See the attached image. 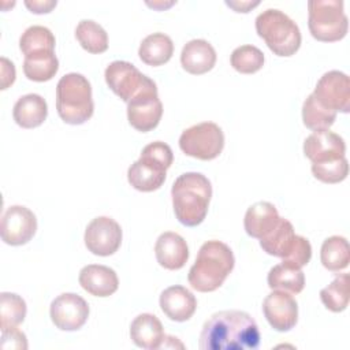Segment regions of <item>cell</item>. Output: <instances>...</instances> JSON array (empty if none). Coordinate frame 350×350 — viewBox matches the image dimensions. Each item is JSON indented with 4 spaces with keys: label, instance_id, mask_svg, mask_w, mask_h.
Segmentation results:
<instances>
[{
    "label": "cell",
    "instance_id": "28",
    "mask_svg": "<svg viewBox=\"0 0 350 350\" xmlns=\"http://www.w3.org/2000/svg\"><path fill=\"white\" fill-rule=\"evenodd\" d=\"M320 260L324 268L332 272H339L349 265L350 249L345 237L332 235L327 238L320 250Z\"/></svg>",
    "mask_w": 350,
    "mask_h": 350
},
{
    "label": "cell",
    "instance_id": "20",
    "mask_svg": "<svg viewBox=\"0 0 350 350\" xmlns=\"http://www.w3.org/2000/svg\"><path fill=\"white\" fill-rule=\"evenodd\" d=\"M280 219L282 217L273 204L268 201H258L250 205L245 213V231L252 238L262 239L278 226Z\"/></svg>",
    "mask_w": 350,
    "mask_h": 350
},
{
    "label": "cell",
    "instance_id": "18",
    "mask_svg": "<svg viewBox=\"0 0 350 350\" xmlns=\"http://www.w3.org/2000/svg\"><path fill=\"white\" fill-rule=\"evenodd\" d=\"M81 287L94 297H109L119 287L116 272L101 264H89L79 271Z\"/></svg>",
    "mask_w": 350,
    "mask_h": 350
},
{
    "label": "cell",
    "instance_id": "29",
    "mask_svg": "<svg viewBox=\"0 0 350 350\" xmlns=\"http://www.w3.org/2000/svg\"><path fill=\"white\" fill-rule=\"evenodd\" d=\"M75 37L89 53H103L108 49V36L101 25L92 19H82L75 27Z\"/></svg>",
    "mask_w": 350,
    "mask_h": 350
},
{
    "label": "cell",
    "instance_id": "6",
    "mask_svg": "<svg viewBox=\"0 0 350 350\" xmlns=\"http://www.w3.org/2000/svg\"><path fill=\"white\" fill-rule=\"evenodd\" d=\"M308 14L309 31L317 41L334 42L347 34L349 19L342 0H310Z\"/></svg>",
    "mask_w": 350,
    "mask_h": 350
},
{
    "label": "cell",
    "instance_id": "13",
    "mask_svg": "<svg viewBox=\"0 0 350 350\" xmlns=\"http://www.w3.org/2000/svg\"><path fill=\"white\" fill-rule=\"evenodd\" d=\"M262 312L269 325L279 332L290 331L298 321V304L287 291L269 293L262 301Z\"/></svg>",
    "mask_w": 350,
    "mask_h": 350
},
{
    "label": "cell",
    "instance_id": "31",
    "mask_svg": "<svg viewBox=\"0 0 350 350\" xmlns=\"http://www.w3.org/2000/svg\"><path fill=\"white\" fill-rule=\"evenodd\" d=\"M336 119V112L323 107L313 94H309L302 105L304 124L313 130H328Z\"/></svg>",
    "mask_w": 350,
    "mask_h": 350
},
{
    "label": "cell",
    "instance_id": "38",
    "mask_svg": "<svg viewBox=\"0 0 350 350\" xmlns=\"http://www.w3.org/2000/svg\"><path fill=\"white\" fill-rule=\"evenodd\" d=\"M1 349H16V350H26L27 349V339L26 335L18 328H7L1 329Z\"/></svg>",
    "mask_w": 350,
    "mask_h": 350
},
{
    "label": "cell",
    "instance_id": "35",
    "mask_svg": "<svg viewBox=\"0 0 350 350\" xmlns=\"http://www.w3.org/2000/svg\"><path fill=\"white\" fill-rule=\"evenodd\" d=\"M312 172L316 179L324 183H339L346 179L349 174V163L346 156L325 161V163H312Z\"/></svg>",
    "mask_w": 350,
    "mask_h": 350
},
{
    "label": "cell",
    "instance_id": "26",
    "mask_svg": "<svg viewBox=\"0 0 350 350\" xmlns=\"http://www.w3.org/2000/svg\"><path fill=\"white\" fill-rule=\"evenodd\" d=\"M269 288L282 290L290 294H299L305 287V275L301 268L280 262L273 265L267 276Z\"/></svg>",
    "mask_w": 350,
    "mask_h": 350
},
{
    "label": "cell",
    "instance_id": "33",
    "mask_svg": "<svg viewBox=\"0 0 350 350\" xmlns=\"http://www.w3.org/2000/svg\"><path fill=\"white\" fill-rule=\"evenodd\" d=\"M26 302L15 293L0 294V327L1 329L18 327L26 317Z\"/></svg>",
    "mask_w": 350,
    "mask_h": 350
},
{
    "label": "cell",
    "instance_id": "9",
    "mask_svg": "<svg viewBox=\"0 0 350 350\" xmlns=\"http://www.w3.org/2000/svg\"><path fill=\"white\" fill-rule=\"evenodd\" d=\"M85 246L96 256L107 257L118 252L122 243L120 224L108 216L94 217L85 230Z\"/></svg>",
    "mask_w": 350,
    "mask_h": 350
},
{
    "label": "cell",
    "instance_id": "2",
    "mask_svg": "<svg viewBox=\"0 0 350 350\" xmlns=\"http://www.w3.org/2000/svg\"><path fill=\"white\" fill-rule=\"evenodd\" d=\"M171 197L178 221L186 227H196L208 213L212 186L201 172H185L175 179Z\"/></svg>",
    "mask_w": 350,
    "mask_h": 350
},
{
    "label": "cell",
    "instance_id": "39",
    "mask_svg": "<svg viewBox=\"0 0 350 350\" xmlns=\"http://www.w3.org/2000/svg\"><path fill=\"white\" fill-rule=\"evenodd\" d=\"M1 89H7L15 81V66L7 57H1Z\"/></svg>",
    "mask_w": 350,
    "mask_h": 350
},
{
    "label": "cell",
    "instance_id": "7",
    "mask_svg": "<svg viewBox=\"0 0 350 350\" xmlns=\"http://www.w3.org/2000/svg\"><path fill=\"white\" fill-rule=\"evenodd\" d=\"M108 88L124 103L137 96L157 90L154 81L142 74L134 64L124 60H115L108 64L104 72Z\"/></svg>",
    "mask_w": 350,
    "mask_h": 350
},
{
    "label": "cell",
    "instance_id": "37",
    "mask_svg": "<svg viewBox=\"0 0 350 350\" xmlns=\"http://www.w3.org/2000/svg\"><path fill=\"white\" fill-rule=\"evenodd\" d=\"M141 154L144 156H148L156 161H159L160 164H163L167 170L171 167L172 161H174V153L170 148V145H167L165 142H161V141H154V142H150L148 144Z\"/></svg>",
    "mask_w": 350,
    "mask_h": 350
},
{
    "label": "cell",
    "instance_id": "10",
    "mask_svg": "<svg viewBox=\"0 0 350 350\" xmlns=\"http://www.w3.org/2000/svg\"><path fill=\"white\" fill-rule=\"evenodd\" d=\"M314 98L325 108L349 113L350 111V79L338 70L325 72L316 83Z\"/></svg>",
    "mask_w": 350,
    "mask_h": 350
},
{
    "label": "cell",
    "instance_id": "17",
    "mask_svg": "<svg viewBox=\"0 0 350 350\" xmlns=\"http://www.w3.org/2000/svg\"><path fill=\"white\" fill-rule=\"evenodd\" d=\"M163 313L172 321H187L197 309V299L190 290L183 286L167 287L159 299Z\"/></svg>",
    "mask_w": 350,
    "mask_h": 350
},
{
    "label": "cell",
    "instance_id": "16",
    "mask_svg": "<svg viewBox=\"0 0 350 350\" xmlns=\"http://www.w3.org/2000/svg\"><path fill=\"white\" fill-rule=\"evenodd\" d=\"M167 168L159 161L141 154L127 171L129 183L138 191H154L160 189L167 176Z\"/></svg>",
    "mask_w": 350,
    "mask_h": 350
},
{
    "label": "cell",
    "instance_id": "3",
    "mask_svg": "<svg viewBox=\"0 0 350 350\" xmlns=\"http://www.w3.org/2000/svg\"><path fill=\"white\" fill-rule=\"evenodd\" d=\"M235 264L232 250L220 241L205 242L191 265L187 280L190 286L201 293L217 290L230 275Z\"/></svg>",
    "mask_w": 350,
    "mask_h": 350
},
{
    "label": "cell",
    "instance_id": "32",
    "mask_svg": "<svg viewBox=\"0 0 350 350\" xmlns=\"http://www.w3.org/2000/svg\"><path fill=\"white\" fill-rule=\"evenodd\" d=\"M349 275H338L328 286L321 288L320 299L327 309L339 313L343 312L349 305Z\"/></svg>",
    "mask_w": 350,
    "mask_h": 350
},
{
    "label": "cell",
    "instance_id": "24",
    "mask_svg": "<svg viewBox=\"0 0 350 350\" xmlns=\"http://www.w3.org/2000/svg\"><path fill=\"white\" fill-rule=\"evenodd\" d=\"M174 53V42L164 33H153L146 36L138 48L139 59L148 66H161L167 63Z\"/></svg>",
    "mask_w": 350,
    "mask_h": 350
},
{
    "label": "cell",
    "instance_id": "19",
    "mask_svg": "<svg viewBox=\"0 0 350 350\" xmlns=\"http://www.w3.org/2000/svg\"><path fill=\"white\" fill-rule=\"evenodd\" d=\"M157 262L170 271L180 269L189 258V247L186 241L176 232L165 231L160 234L154 245Z\"/></svg>",
    "mask_w": 350,
    "mask_h": 350
},
{
    "label": "cell",
    "instance_id": "36",
    "mask_svg": "<svg viewBox=\"0 0 350 350\" xmlns=\"http://www.w3.org/2000/svg\"><path fill=\"white\" fill-rule=\"evenodd\" d=\"M310 257H312L310 242L306 238L297 235L290 253L284 258H282L283 260L282 262L295 268H302L310 261Z\"/></svg>",
    "mask_w": 350,
    "mask_h": 350
},
{
    "label": "cell",
    "instance_id": "40",
    "mask_svg": "<svg viewBox=\"0 0 350 350\" xmlns=\"http://www.w3.org/2000/svg\"><path fill=\"white\" fill-rule=\"evenodd\" d=\"M56 0L55 1H29L26 0L25 1V5L34 14H46V12H51L53 7H56Z\"/></svg>",
    "mask_w": 350,
    "mask_h": 350
},
{
    "label": "cell",
    "instance_id": "34",
    "mask_svg": "<svg viewBox=\"0 0 350 350\" xmlns=\"http://www.w3.org/2000/svg\"><path fill=\"white\" fill-rule=\"evenodd\" d=\"M264 53L254 45H241L231 53L230 62L235 71L241 74H254L264 66Z\"/></svg>",
    "mask_w": 350,
    "mask_h": 350
},
{
    "label": "cell",
    "instance_id": "8",
    "mask_svg": "<svg viewBox=\"0 0 350 350\" xmlns=\"http://www.w3.org/2000/svg\"><path fill=\"white\" fill-rule=\"evenodd\" d=\"M180 150L198 160H213L224 148L223 130L213 122H202L186 129L179 137Z\"/></svg>",
    "mask_w": 350,
    "mask_h": 350
},
{
    "label": "cell",
    "instance_id": "15",
    "mask_svg": "<svg viewBox=\"0 0 350 350\" xmlns=\"http://www.w3.org/2000/svg\"><path fill=\"white\" fill-rule=\"evenodd\" d=\"M346 144L343 138L329 130L313 131L304 142V154L312 163H325L345 157Z\"/></svg>",
    "mask_w": 350,
    "mask_h": 350
},
{
    "label": "cell",
    "instance_id": "41",
    "mask_svg": "<svg viewBox=\"0 0 350 350\" xmlns=\"http://www.w3.org/2000/svg\"><path fill=\"white\" fill-rule=\"evenodd\" d=\"M226 4L231 8H234L237 12H249L250 8H254L260 4V1H226Z\"/></svg>",
    "mask_w": 350,
    "mask_h": 350
},
{
    "label": "cell",
    "instance_id": "21",
    "mask_svg": "<svg viewBox=\"0 0 350 350\" xmlns=\"http://www.w3.org/2000/svg\"><path fill=\"white\" fill-rule=\"evenodd\" d=\"M215 63L216 51L206 40L196 38L186 42L182 48L180 64L193 75H201L211 71Z\"/></svg>",
    "mask_w": 350,
    "mask_h": 350
},
{
    "label": "cell",
    "instance_id": "11",
    "mask_svg": "<svg viewBox=\"0 0 350 350\" xmlns=\"http://www.w3.org/2000/svg\"><path fill=\"white\" fill-rule=\"evenodd\" d=\"M49 314L56 328L77 331L88 321L89 305L78 294L63 293L52 301Z\"/></svg>",
    "mask_w": 350,
    "mask_h": 350
},
{
    "label": "cell",
    "instance_id": "27",
    "mask_svg": "<svg viewBox=\"0 0 350 350\" xmlns=\"http://www.w3.org/2000/svg\"><path fill=\"white\" fill-rule=\"evenodd\" d=\"M59 70V60L55 51L37 52L25 56L23 72L27 79L34 82H45L55 77Z\"/></svg>",
    "mask_w": 350,
    "mask_h": 350
},
{
    "label": "cell",
    "instance_id": "14",
    "mask_svg": "<svg viewBox=\"0 0 350 350\" xmlns=\"http://www.w3.org/2000/svg\"><path fill=\"white\" fill-rule=\"evenodd\" d=\"M163 115V104L157 90L146 92L127 103L129 123L138 131L148 133L157 127Z\"/></svg>",
    "mask_w": 350,
    "mask_h": 350
},
{
    "label": "cell",
    "instance_id": "4",
    "mask_svg": "<svg viewBox=\"0 0 350 350\" xmlns=\"http://www.w3.org/2000/svg\"><path fill=\"white\" fill-rule=\"evenodd\" d=\"M56 109L67 124H82L94 111L92 86L86 77L78 72L63 75L56 85Z\"/></svg>",
    "mask_w": 350,
    "mask_h": 350
},
{
    "label": "cell",
    "instance_id": "22",
    "mask_svg": "<svg viewBox=\"0 0 350 350\" xmlns=\"http://www.w3.org/2000/svg\"><path fill=\"white\" fill-rule=\"evenodd\" d=\"M130 338L141 349L156 350L165 339L161 321L150 313L138 314L130 325Z\"/></svg>",
    "mask_w": 350,
    "mask_h": 350
},
{
    "label": "cell",
    "instance_id": "30",
    "mask_svg": "<svg viewBox=\"0 0 350 350\" xmlns=\"http://www.w3.org/2000/svg\"><path fill=\"white\" fill-rule=\"evenodd\" d=\"M55 44L56 40L53 33L48 27L40 25L27 27L19 38V48L25 56L37 52L55 51Z\"/></svg>",
    "mask_w": 350,
    "mask_h": 350
},
{
    "label": "cell",
    "instance_id": "12",
    "mask_svg": "<svg viewBox=\"0 0 350 350\" xmlns=\"http://www.w3.org/2000/svg\"><path fill=\"white\" fill-rule=\"evenodd\" d=\"M36 215L23 205H12L7 208L1 217V239L11 246L27 243L36 234Z\"/></svg>",
    "mask_w": 350,
    "mask_h": 350
},
{
    "label": "cell",
    "instance_id": "25",
    "mask_svg": "<svg viewBox=\"0 0 350 350\" xmlns=\"http://www.w3.org/2000/svg\"><path fill=\"white\" fill-rule=\"evenodd\" d=\"M295 237L297 234L294 232L293 224L282 217L278 226L267 237L260 239V246L267 254L284 258L290 253Z\"/></svg>",
    "mask_w": 350,
    "mask_h": 350
},
{
    "label": "cell",
    "instance_id": "5",
    "mask_svg": "<svg viewBox=\"0 0 350 350\" xmlns=\"http://www.w3.org/2000/svg\"><path fill=\"white\" fill-rule=\"evenodd\" d=\"M256 31L276 56H293L301 46L298 25L280 10L268 8L258 14Z\"/></svg>",
    "mask_w": 350,
    "mask_h": 350
},
{
    "label": "cell",
    "instance_id": "23",
    "mask_svg": "<svg viewBox=\"0 0 350 350\" xmlns=\"http://www.w3.org/2000/svg\"><path fill=\"white\" fill-rule=\"evenodd\" d=\"M48 115L46 101L37 93H29L16 100L12 109L14 120L22 129H34L44 123Z\"/></svg>",
    "mask_w": 350,
    "mask_h": 350
},
{
    "label": "cell",
    "instance_id": "1",
    "mask_svg": "<svg viewBox=\"0 0 350 350\" xmlns=\"http://www.w3.org/2000/svg\"><path fill=\"white\" fill-rule=\"evenodd\" d=\"M260 345L256 320L242 310H220L202 325L201 350H254Z\"/></svg>",
    "mask_w": 350,
    "mask_h": 350
}]
</instances>
